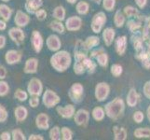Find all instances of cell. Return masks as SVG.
Returning a JSON list of instances; mask_svg holds the SVG:
<instances>
[{"instance_id": "1", "label": "cell", "mask_w": 150, "mask_h": 140, "mask_svg": "<svg viewBox=\"0 0 150 140\" xmlns=\"http://www.w3.org/2000/svg\"><path fill=\"white\" fill-rule=\"evenodd\" d=\"M51 65L59 72L65 71L71 65V56L70 53L65 50L59 51L54 54L50 59Z\"/></svg>"}, {"instance_id": "2", "label": "cell", "mask_w": 150, "mask_h": 140, "mask_svg": "<svg viewBox=\"0 0 150 140\" xmlns=\"http://www.w3.org/2000/svg\"><path fill=\"white\" fill-rule=\"evenodd\" d=\"M124 102L121 98H116L113 101L109 102L105 107V114L112 120H117L118 118L122 117L124 111Z\"/></svg>"}, {"instance_id": "3", "label": "cell", "mask_w": 150, "mask_h": 140, "mask_svg": "<svg viewBox=\"0 0 150 140\" xmlns=\"http://www.w3.org/2000/svg\"><path fill=\"white\" fill-rule=\"evenodd\" d=\"M105 22H106V16L105 13L103 11L96 13L91 21V30L96 34L100 33Z\"/></svg>"}, {"instance_id": "4", "label": "cell", "mask_w": 150, "mask_h": 140, "mask_svg": "<svg viewBox=\"0 0 150 140\" xmlns=\"http://www.w3.org/2000/svg\"><path fill=\"white\" fill-rule=\"evenodd\" d=\"M83 92H84L83 86L80 83H74L70 88L68 95L73 102L80 103L82 100V96H83Z\"/></svg>"}, {"instance_id": "5", "label": "cell", "mask_w": 150, "mask_h": 140, "mask_svg": "<svg viewBox=\"0 0 150 140\" xmlns=\"http://www.w3.org/2000/svg\"><path fill=\"white\" fill-rule=\"evenodd\" d=\"M110 92V87L105 82H101L95 87V97L98 101H105Z\"/></svg>"}, {"instance_id": "6", "label": "cell", "mask_w": 150, "mask_h": 140, "mask_svg": "<svg viewBox=\"0 0 150 140\" xmlns=\"http://www.w3.org/2000/svg\"><path fill=\"white\" fill-rule=\"evenodd\" d=\"M59 102H60V98L55 92L50 90L46 91L43 96V103L47 106V107H52L55 105H57Z\"/></svg>"}, {"instance_id": "7", "label": "cell", "mask_w": 150, "mask_h": 140, "mask_svg": "<svg viewBox=\"0 0 150 140\" xmlns=\"http://www.w3.org/2000/svg\"><path fill=\"white\" fill-rule=\"evenodd\" d=\"M75 122L79 126H86L90 120V113L85 109H79L75 114Z\"/></svg>"}, {"instance_id": "8", "label": "cell", "mask_w": 150, "mask_h": 140, "mask_svg": "<svg viewBox=\"0 0 150 140\" xmlns=\"http://www.w3.org/2000/svg\"><path fill=\"white\" fill-rule=\"evenodd\" d=\"M28 90L33 96H39L42 92V83L38 79H33L29 82Z\"/></svg>"}, {"instance_id": "9", "label": "cell", "mask_w": 150, "mask_h": 140, "mask_svg": "<svg viewBox=\"0 0 150 140\" xmlns=\"http://www.w3.org/2000/svg\"><path fill=\"white\" fill-rule=\"evenodd\" d=\"M82 21L79 17L77 16H72L68 20H66L65 26L66 29L69 31H77L81 28Z\"/></svg>"}, {"instance_id": "10", "label": "cell", "mask_w": 150, "mask_h": 140, "mask_svg": "<svg viewBox=\"0 0 150 140\" xmlns=\"http://www.w3.org/2000/svg\"><path fill=\"white\" fill-rule=\"evenodd\" d=\"M57 112L64 119H70L75 115V107L73 105H67L65 107H58Z\"/></svg>"}, {"instance_id": "11", "label": "cell", "mask_w": 150, "mask_h": 140, "mask_svg": "<svg viewBox=\"0 0 150 140\" xmlns=\"http://www.w3.org/2000/svg\"><path fill=\"white\" fill-rule=\"evenodd\" d=\"M126 46H127V38L125 36L118 37L116 40V50L118 55H124L126 51Z\"/></svg>"}, {"instance_id": "12", "label": "cell", "mask_w": 150, "mask_h": 140, "mask_svg": "<svg viewBox=\"0 0 150 140\" xmlns=\"http://www.w3.org/2000/svg\"><path fill=\"white\" fill-rule=\"evenodd\" d=\"M139 98H140V96H139L137 91L134 88H132L127 95V104L131 107H135L139 101Z\"/></svg>"}, {"instance_id": "13", "label": "cell", "mask_w": 150, "mask_h": 140, "mask_svg": "<svg viewBox=\"0 0 150 140\" xmlns=\"http://www.w3.org/2000/svg\"><path fill=\"white\" fill-rule=\"evenodd\" d=\"M115 35H116L115 30L111 27H108L103 30V41H105L106 46H110L113 43L114 39H115Z\"/></svg>"}, {"instance_id": "14", "label": "cell", "mask_w": 150, "mask_h": 140, "mask_svg": "<svg viewBox=\"0 0 150 140\" xmlns=\"http://www.w3.org/2000/svg\"><path fill=\"white\" fill-rule=\"evenodd\" d=\"M37 126L40 128L41 130H47L49 129V117L45 113H41L37 117Z\"/></svg>"}, {"instance_id": "15", "label": "cell", "mask_w": 150, "mask_h": 140, "mask_svg": "<svg viewBox=\"0 0 150 140\" xmlns=\"http://www.w3.org/2000/svg\"><path fill=\"white\" fill-rule=\"evenodd\" d=\"M47 45H48V48L52 50V51H56L58 50L60 48H61V41L59 39V38L57 37V36H50L49 37L48 40H47Z\"/></svg>"}, {"instance_id": "16", "label": "cell", "mask_w": 150, "mask_h": 140, "mask_svg": "<svg viewBox=\"0 0 150 140\" xmlns=\"http://www.w3.org/2000/svg\"><path fill=\"white\" fill-rule=\"evenodd\" d=\"M32 43L34 46V49L37 53H39L42 49V46H43V39L41 35L38 32V31H34L33 33V38H32Z\"/></svg>"}, {"instance_id": "17", "label": "cell", "mask_w": 150, "mask_h": 140, "mask_svg": "<svg viewBox=\"0 0 150 140\" xmlns=\"http://www.w3.org/2000/svg\"><path fill=\"white\" fill-rule=\"evenodd\" d=\"M113 132H114V138L116 140H125L127 138V131L124 127L120 126H114L113 127Z\"/></svg>"}, {"instance_id": "18", "label": "cell", "mask_w": 150, "mask_h": 140, "mask_svg": "<svg viewBox=\"0 0 150 140\" xmlns=\"http://www.w3.org/2000/svg\"><path fill=\"white\" fill-rule=\"evenodd\" d=\"M41 5H42V0H27L26 8L29 12L35 13Z\"/></svg>"}, {"instance_id": "19", "label": "cell", "mask_w": 150, "mask_h": 140, "mask_svg": "<svg viewBox=\"0 0 150 140\" xmlns=\"http://www.w3.org/2000/svg\"><path fill=\"white\" fill-rule=\"evenodd\" d=\"M38 60L35 58H31L27 60L24 71L26 72V73H35L38 68Z\"/></svg>"}, {"instance_id": "20", "label": "cell", "mask_w": 150, "mask_h": 140, "mask_svg": "<svg viewBox=\"0 0 150 140\" xmlns=\"http://www.w3.org/2000/svg\"><path fill=\"white\" fill-rule=\"evenodd\" d=\"M9 35H10V37H11V38L14 41H16L17 43L23 42L24 39V34L23 33V31L20 29H16V28L11 29L10 30Z\"/></svg>"}, {"instance_id": "21", "label": "cell", "mask_w": 150, "mask_h": 140, "mask_svg": "<svg viewBox=\"0 0 150 140\" xmlns=\"http://www.w3.org/2000/svg\"><path fill=\"white\" fill-rule=\"evenodd\" d=\"M20 59H21V54L19 51H16V50L8 51V53L6 55V60L8 61V64L19 63Z\"/></svg>"}, {"instance_id": "22", "label": "cell", "mask_w": 150, "mask_h": 140, "mask_svg": "<svg viewBox=\"0 0 150 140\" xmlns=\"http://www.w3.org/2000/svg\"><path fill=\"white\" fill-rule=\"evenodd\" d=\"M105 116V108H103L101 107H97L92 110V117L97 122L103 121Z\"/></svg>"}, {"instance_id": "23", "label": "cell", "mask_w": 150, "mask_h": 140, "mask_svg": "<svg viewBox=\"0 0 150 140\" xmlns=\"http://www.w3.org/2000/svg\"><path fill=\"white\" fill-rule=\"evenodd\" d=\"M15 23H17V24L20 25V26H25L29 23V17L26 14L18 11L17 16L15 18Z\"/></svg>"}, {"instance_id": "24", "label": "cell", "mask_w": 150, "mask_h": 140, "mask_svg": "<svg viewBox=\"0 0 150 140\" xmlns=\"http://www.w3.org/2000/svg\"><path fill=\"white\" fill-rule=\"evenodd\" d=\"M136 138H149L150 137V128H138L133 133Z\"/></svg>"}, {"instance_id": "25", "label": "cell", "mask_w": 150, "mask_h": 140, "mask_svg": "<svg viewBox=\"0 0 150 140\" xmlns=\"http://www.w3.org/2000/svg\"><path fill=\"white\" fill-rule=\"evenodd\" d=\"M15 117L18 120L19 122H23L27 117V109L23 107H19L15 110Z\"/></svg>"}, {"instance_id": "26", "label": "cell", "mask_w": 150, "mask_h": 140, "mask_svg": "<svg viewBox=\"0 0 150 140\" xmlns=\"http://www.w3.org/2000/svg\"><path fill=\"white\" fill-rule=\"evenodd\" d=\"M114 23H115L117 27H122L124 23H125V17L122 14L120 10H117L115 14V18H114Z\"/></svg>"}, {"instance_id": "27", "label": "cell", "mask_w": 150, "mask_h": 140, "mask_svg": "<svg viewBox=\"0 0 150 140\" xmlns=\"http://www.w3.org/2000/svg\"><path fill=\"white\" fill-rule=\"evenodd\" d=\"M50 27L51 28V30L55 31L57 33H60V34H63L64 32V24L61 23V21H54V22L50 23Z\"/></svg>"}, {"instance_id": "28", "label": "cell", "mask_w": 150, "mask_h": 140, "mask_svg": "<svg viewBox=\"0 0 150 140\" xmlns=\"http://www.w3.org/2000/svg\"><path fill=\"white\" fill-rule=\"evenodd\" d=\"M53 16L56 20L58 21H64V17H65V9L64 7L62 6H59L55 8L54 9V12H53Z\"/></svg>"}, {"instance_id": "29", "label": "cell", "mask_w": 150, "mask_h": 140, "mask_svg": "<svg viewBox=\"0 0 150 140\" xmlns=\"http://www.w3.org/2000/svg\"><path fill=\"white\" fill-rule=\"evenodd\" d=\"M89 9H90V5L88 4L86 1H81L79 3H77L76 5V10L77 12L81 15H85L89 12Z\"/></svg>"}, {"instance_id": "30", "label": "cell", "mask_w": 150, "mask_h": 140, "mask_svg": "<svg viewBox=\"0 0 150 140\" xmlns=\"http://www.w3.org/2000/svg\"><path fill=\"white\" fill-rule=\"evenodd\" d=\"M84 43H85V45H86V47H87L88 49H91V48H94V47L99 45L100 39H99V38H98V37H94V36H93V37H89V38H88Z\"/></svg>"}, {"instance_id": "31", "label": "cell", "mask_w": 150, "mask_h": 140, "mask_svg": "<svg viewBox=\"0 0 150 140\" xmlns=\"http://www.w3.org/2000/svg\"><path fill=\"white\" fill-rule=\"evenodd\" d=\"M96 59H97L98 64H99L101 66H103V67H106L107 66V65H108V56H107L106 53H100L96 57Z\"/></svg>"}, {"instance_id": "32", "label": "cell", "mask_w": 150, "mask_h": 140, "mask_svg": "<svg viewBox=\"0 0 150 140\" xmlns=\"http://www.w3.org/2000/svg\"><path fill=\"white\" fill-rule=\"evenodd\" d=\"M124 13H125L127 17L132 18V17H136L138 15V10L132 6H128L124 8Z\"/></svg>"}, {"instance_id": "33", "label": "cell", "mask_w": 150, "mask_h": 140, "mask_svg": "<svg viewBox=\"0 0 150 140\" xmlns=\"http://www.w3.org/2000/svg\"><path fill=\"white\" fill-rule=\"evenodd\" d=\"M111 74L114 76V77H120L121 74H122V72H123V68H122V66L120 65H118V64H115V65H113L111 66Z\"/></svg>"}, {"instance_id": "34", "label": "cell", "mask_w": 150, "mask_h": 140, "mask_svg": "<svg viewBox=\"0 0 150 140\" xmlns=\"http://www.w3.org/2000/svg\"><path fill=\"white\" fill-rule=\"evenodd\" d=\"M116 0H103V7L107 11H112L115 9Z\"/></svg>"}, {"instance_id": "35", "label": "cell", "mask_w": 150, "mask_h": 140, "mask_svg": "<svg viewBox=\"0 0 150 140\" xmlns=\"http://www.w3.org/2000/svg\"><path fill=\"white\" fill-rule=\"evenodd\" d=\"M61 133H62V138L64 140H71L73 138V132L69 128L63 127L61 130Z\"/></svg>"}, {"instance_id": "36", "label": "cell", "mask_w": 150, "mask_h": 140, "mask_svg": "<svg viewBox=\"0 0 150 140\" xmlns=\"http://www.w3.org/2000/svg\"><path fill=\"white\" fill-rule=\"evenodd\" d=\"M61 129L58 126H55L50 130V139H53V140H57V139H60L61 138Z\"/></svg>"}, {"instance_id": "37", "label": "cell", "mask_w": 150, "mask_h": 140, "mask_svg": "<svg viewBox=\"0 0 150 140\" xmlns=\"http://www.w3.org/2000/svg\"><path fill=\"white\" fill-rule=\"evenodd\" d=\"M10 13H11V10H10L9 8H8L5 5H1L0 6V15L5 19V20H8Z\"/></svg>"}, {"instance_id": "38", "label": "cell", "mask_w": 150, "mask_h": 140, "mask_svg": "<svg viewBox=\"0 0 150 140\" xmlns=\"http://www.w3.org/2000/svg\"><path fill=\"white\" fill-rule=\"evenodd\" d=\"M132 119L136 123H141L144 120V113L142 111H136L133 114Z\"/></svg>"}, {"instance_id": "39", "label": "cell", "mask_w": 150, "mask_h": 140, "mask_svg": "<svg viewBox=\"0 0 150 140\" xmlns=\"http://www.w3.org/2000/svg\"><path fill=\"white\" fill-rule=\"evenodd\" d=\"M15 97H16L17 99H19L20 101H24V100H26L27 95H26V92H24L23 91L19 89L15 92Z\"/></svg>"}, {"instance_id": "40", "label": "cell", "mask_w": 150, "mask_h": 140, "mask_svg": "<svg viewBox=\"0 0 150 140\" xmlns=\"http://www.w3.org/2000/svg\"><path fill=\"white\" fill-rule=\"evenodd\" d=\"M8 90V87L6 82H0V95L3 96L5 95H7Z\"/></svg>"}, {"instance_id": "41", "label": "cell", "mask_w": 150, "mask_h": 140, "mask_svg": "<svg viewBox=\"0 0 150 140\" xmlns=\"http://www.w3.org/2000/svg\"><path fill=\"white\" fill-rule=\"evenodd\" d=\"M35 15H37V17L39 21H43L47 17V12H46L44 9H38V11L35 12Z\"/></svg>"}, {"instance_id": "42", "label": "cell", "mask_w": 150, "mask_h": 140, "mask_svg": "<svg viewBox=\"0 0 150 140\" xmlns=\"http://www.w3.org/2000/svg\"><path fill=\"white\" fill-rule=\"evenodd\" d=\"M144 93L148 99H150V80L146 82V84L144 86Z\"/></svg>"}, {"instance_id": "43", "label": "cell", "mask_w": 150, "mask_h": 140, "mask_svg": "<svg viewBox=\"0 0 150 140\" xmlns=\"http://www.w3.org/2000/svg\"><path fill=\"white\" fill-rule=\"evenodd\" d=\"M13 139H24V134L22 133V131L17 129L13 131Z\"/></svg>"}, {"instance_id": "44", "label": "cell", "mask_w": 150, "mask_h": 140, "mask_svg": "<svg viewBox=\"0 0 150 140\" xmlns=\"http://www.w3.org/2000/svg\"><path fill=\"white\" fill-rule=\"evenodd\" d=\"M30 105L32 107H37L38 106V104H39V99H38V96H34L33 98H31L30 101Z\"/></svg>"}, {"instance_id": "45", "label": "cell", "mask_w": 150, "mask_h": 140, "mask_svg": "<svg viewBox=\"0 0 150 140\" xmlns=\"http://www.w3.org/2000/svg\"><path fill=\"white\" fill-rule=\"evenodd\" d=\"M6 119H7V112L2 106H0V122L5 121Z\"/></svg>"}, {"instance_id": "46", "label": "cell", "mask_w": 150, "mask_h": 140, "mask_svg": "<svg viewBox=\"0 0 150 140\" xmlns=\"http://www.w3.org/2000/svg\"><path fill=\"white\" fill-rule=\"evenodd\" d=\"M103 53V48H99V49H95L91 51V57H97L100 53Z\"/></svg>"}, {"instance_id": "47", "label": "cell", "mask_w": 150, "mask_h": 140, "mask_svg": "<svg viewBox=\"0 0 150 140\" xmlns=\"http://www.w3.org/2000/svg\"><path fill=\"white\" fill-rule=\"evenodd\" d=\"M135 2H136L137 6H138L139 8H140V9H143V8L146 7L147 0H135Z\"/></svg>"}, {"instance_id": "48", "label": "cell", "mask_w": 150, "mask_h": 140, "mask_svg": "<svg viewBox=\"0 0 150 140\" xmlns=\"http://www.w3.org/2000/svg\"><path fill=\"white\" fill-rule=\"evenodd\" d=\"M5 76H6V70L4 67L0 66V79H4Z\"/></svg>"}, {"instance_id": "49", "label": "cell", "mask_w": 150, "mask_h": 140, "mask_svg": "<svg viewBox=\"0 0 150 140\" xmlns=\"http://www.w3.org/2000/svg\"><path fill=\"white\" fill-rule=\"evenodd\" d=\"M1 138L2 139H9V134L8 133H3L1 134Z\"/></svg>"}, {"instance_id": "50", "label": "cell", "mask_w": 150, "mask_h": 140, "mask_svg": "<svg viewBox=\"0 0 150 140\" xmlns=\"http://www.w3.org/2000/svg\"><path fill=\"white\" fill-rule=\"evenodd\" d=\"M29 139L31 140V139H43V137H41V136H37V134H33V136H31L30 137H29Z\"/></svg>"}, {"instance_id": "51", "label": "cell", "mask_w": 150, "mask_h": 140, "mask_svg": "<svg viewBox=\"0 0 150 140\" xmlns=\"http://www.w3.org/2000/svg\"><path fill=\"white\" fill-rule=\"evenodd\" d=\"M4 44H5V38L0 36V48H3Z\"/></svg>"}, {"instance_id": "52", "label": "cell", "mask_w": 150, "mask_h": 140, "mask_svg": "<svg viewBox=\"0 0 150 140\" xmlns=\"http://www.w3.org/2000/svg\"><path fill=\"white\" fill-rule=\"evenodd\" d=\"M5 28H6V24L0 21V30H4Z\"/></svg>"}, {"instance_id": "53", "label": "cell", "mask_w": 150, "mask_h": 140, "mask_svg": "<svg viewBox=\"0 0 150 140\" xmlns=\"http://www.w3.org/2000/svg\"><path fill=\"white\" fill-rule=\"evenodd\" d=\"M147 118H148V120L150 121V106L147 108Z\"/></svg>"}, {"instance_id": "54", "label": "cell", "mask_w": 150, "mask_h": 140, "mask_svg": "<svg viewBox=\"0 0 150 140\" xmlns=\"http://www.w3.org/2000/svg\"><path fill=\"white\" fill-rule=\"evenodd\" d=\"M66 1H68L70 4H74V3L76 2V0H66Z\"/></svg>"}, {"instance_id": "55", "label": "cell", "mask_w": 150, "mask_h": 140, "mask_svg": "<svg viewBox=\"0 0 150 140\" xmlns=\"http://www.w3.org/2000/svg\"><path fill=\"white\" fill-rule=\"evenodd\" d=\"M92 1L95 2V3H98V4H99V3L101 2V0H92Z\"/></svg>"}]
</instances>
